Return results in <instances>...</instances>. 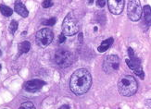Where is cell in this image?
I'll list each match as a JSON object with an SVG mask.
<instances>
[{"label": "cell", "mask_w": 151, "mask_h": 109, "mask_svg": "<svg viewBox=\"0 0 151 109\" xmlns=\"http://www.w3.org/2000/svg\"><path fill=\"white\" fill-rule=\"evenodd\" d=\"M19 51L21 54H25V53H28L29 50L31 48V43L30 42L28 41H24V42H22L21 43L19 44Z\"/></svg>", "instance_id": "cell-14"}, {"label": "cell", "mask_w": 151, "mask_h": 109, "mask_svg": "<svg viewBox=\"0 0 151 109\" xmlns=\"http://www.w3.org/2000/svg\"><path fill=\"white\" fill-rule=\"evenodd\" d=\"M54 59L57 65L61 68H66L73 65L74 56L73 53L66 49H58L55 53Z\"/></svg>", "instance_id": "cell-4"}, {"label": "cell", "mask_w": 151, "mask_h": 109, "mask_svg": "<svg viewBox=\"0 0 151 109\" xmlns=\"http://www.w3.org/2000/svg\"><path fill=\"white\" fill-rule=\"evenodd\" d=\"M0 69H1V64H0Z\"/></svg>", "instance_id": "cell-26"}, {"label": "cell", "mask_w": 151, "mask_h": 109, "mask_svg": "<svg viewBox=\"0 0 151 109\" xmlns=\"http://www.w3.org/2000/svg\"><path fill=\"white\" fill-rule=\"evenodd\" d=\"M120 68V60L116 55H109L104 58L103 61V69L105 72L109 74L117 71Z\"/></svg>", "instance_id": "cell-7"}, {"label": "cell", "mask_w": 151, "mask_h": 109, "mask_svg": "<svg viewBox=\"0 0 151 109\" xmlns=\"http://www.w3.org/2000/svg\"><path fill=\"white\" fill-rule=\"evenodd\" d=\"M83 41V33H79V41Z\"/></svg>", "instance_id": "cell-23"}, {"label": "cell", "mask_w": 151, "mask_h": 109, "mask_svg": "<svg viewBox=\"0 0 151 109\" xmlns=\"http://www.w3.org/2000/svg\"><path fill=\"white\" fill-rule=\"evenodd\" d=\"M96 3L99 8H104L105 4H106V1H105V0H97Z\"/></svg>", "instance_id": "cell-21"}, {"label": "cell", "mask_w": 151, "mask_h": 109, "mask_svg": "<svg viewBox=\"0 0 151 109\" xmlns=\"http://www.w3.org/2000/svg\"><path fill=\"white\" fill-rule=\"evenodd\" d=\"M126 63L128 67L132 69L137 76H139L142 80H144V77L145 76H144V71L141 66V60L139 57L134 56L133 57H131V58L126 59Z\"/></svg>", "instance_id": "cell-8"}, {"label": "cell", "mask_w": 151, "mask_h": 109, "mask_svg": "<svg viewBox=\"0 0 151 109\" xmlns=\"http://www.w3.org/2000/svg\"><path fill=\"white\" fill-rule=\"evenodd\" d=\"M0 12H1L2 15L5 17H10L13 14V10L4 4L0 5Z\"/></svg>", "instance_id": "cell-15"}, {"label": "cell", "mask_w": 151, "mask_h": 109, "mask_svg": "<svg viewBox=\"0 0 151 109\" xmlns=\"http://www.w3.org/2000/svg\"><path fill=\"white\" fill-rule=\"evenodd\" d=\"M138 89V83L133 76H124L118 82V91L125 97L135 94Z\"/></svg>", "instance_id": "cell-2"}, {"label": "cell", "mask_w": 151, "mask_h": 109, "mask_svg": "<svg viewBox=\"0 0 151 109\" xmlns=\"http://www.w3.org/2000/svg\"><path fill=\"white\" fill-rule=\"evenodd\" d=\"M5 109H6V108H5Z\"/></svg>", "instance_id": "cell-27"}, {"label": "cell", "mask_w": 151, "mask_h": 109, "mask_svg": "<svg viewBox=\"0 0 151 109\" xmlns=\"http://www.w3.org/2000/svg\"><path fill=\"white\" fill-rule=\"evenodd\" d=\"M109 9L112 14L119 15L121 14L124 9V1L123 0H108L107 1Z\"/></svg>", "instance_id": "cell-10"}, {"label": "cell", "mask_w": 151, "mask_h": 109, "mask_svg": "<svg viewBox=\"0 0 151 109\" xmlns=\"http://www.w3.org/2000/svg\"><path fill=\"white\" fill-rule=\"evenodd\" d=\"M142 14H144V17H145V21H146L147 26L149 27L150 26V21H151V10H150L149 6H145V7H144Z\"/></svg>", "instance_id": "cell-13"}, {"label": "cell", "mask_w": 151, "mask_h": 109, "mask_svg": "<svg viewBox=\"0 0 151 109\" xmlns=\"http://www.w3.org/2000/svg\"><path fill=\"white\" fill-rule=\"evenodd\" d=\"M19 109H35V106L34 105L32 102H25L21 105Z\"/></svg>", "instance_id": "cell-16"}, {"label": "cell", "mask_w": 151, "mask_h": 109, "mask_svg": "<svg viewBox=\"0 0 151 109\" xmlns=\"http://www.w3.org/2000/svg\"><path fill=\"white\" fill-rule=\"evenodd\" d=\"M2 55V52H1V50H0V56H1Z\"/></svg>", "instance_id": "cell-25"}, {"label": "cell", "mask_w": 151, "mask_h": 109, "mask_svg": "<svg viewBox=\"0 0 151 109\" xmlns=\"http://www.w3.org/2000/svg\"><path fill=\"white\" fill-rule=\"evenodd\" d=\"M113 42H114V39H113L112 37L108 38V39L104 40V41L101 43L100 46H98V48H97L98 52H99V53H104V52H106V51H107L111 46H112Z\"/></svg>", "instance_id": "cell-12"}, {"label": "cell", "mask_w": 151, "mask_h": 109, "mask_svg": "<svg viewBox=\"0 0 151 109\" xmlns=\"http://www.w3.org/2000/svg\"><path fill=\"white\" fill-rule=\"evenodd\" d=\"M58 109H70V106L68 105H61Z\"/></svg>", "instance_id": "cell-22"}, {"label": "cell", "mask_w": 151, "mask_h": 109, "mask_svg": "<svg viewBox=\"0 0 151 109\" xmlns=\"http://www.w3.org/2000/svg\"><path fill=\"white\" fill-rule=\"evenodd\" d=\"M14 9H15V11L17 12V13H18L19 16H22V17H23V18L28 17V15H29V11H28V9H26L25 6H24L22 3H21V2H16V3H15Z\"/></svg>", "instance_id": "cell-11"}, {"label": "cell", "mask_w": 151, "mask_h": 109, "mask_svg": "<svg viewBox=\"0 0 151 109\" xmlns=\"http://www.w3.org/2000/svg\"><path fill=\"white\" fill-rule=\"evenodd\" d=\"M52 6H53V2L49 1V0H45V1L43 2V7L45 9H48V8L52 7Z\"/></svg>", "instance_id": "cell-19"}, {"label": "cell", "mask_w": 151, "mask_h": 109, "mask_svg": "<svg viewBox=\"0 0 151 109\" xmlns=\"http://www.w3.org/2000/svg\"><path fill=\"white\" fill-rule=\"evenodd\" d=\"M45 85V81L38 79H34L25 82L24 90L28 93H36L39 90H41Z\"/></svg>", "instance_id": "cell-9"}, {"label": "cell", "mask_w": 151, "mask_h": 109, "mask_svg": "<svg viewBox=\"0 0 151 109\" xmlns=\"http://www.w3.org/2000/svg\"><path fill=\"white\" fill-rule=\"evenodd\" d=\"M65 41H66V36H65L63 33H60V35H58V43H62Z\"/></svg>", "instance_id": "cell-20"}, {"label": "cell", "mask_w": 151, "mask_h": 109, "mask_svg": "<svg viewBox=\"0 0 151 109\" xmlns=\"http://www.w3.org/2000/svg\"><path fill=\"white\" fill-rule=\"evenodd\" d=\"M92 85V77L85 68L77 69L71 75L70 80V88L74 94L83 95L86 93Z\"/></svg>", "instance_id": "cell-1"}, {"label": "cell", "mask_w": 151, "mask_h": 109, "mask_svg": "<svg viewBox=\"0 0 151 109\" xmlns=\"http://www.w3.org/2000/svg\"><path fill=\"white\" fill-rule=\"evenodd\" d=\"M143 9L140 2L137 0H131L127 6V15L132 21H138L142 16Z\"/></svg>", "instance_id": "cell-6"}, {"label": "cell", "mask_w": 151, "mask_h": 109, "mask_svg": "<svg viewBox=\"0 0 151 109\" xmlns=\"http://www.w3.org/2000/svg\"><path fill=\"white\" fill-rule=\"evenodd\" d=\"M17 29H18V22L15 21H12L10 25H9V31H10V33L14 34L15 31H17Z\"/></svg>", "instance_id": "cell-17"}, {"label": "cell", "mask_w": 151, "mask_h": 109, "mask_svg": "<svg viewBox=\"0 0 151 109\" xmlns=\"http://www.w3.org/2000/svg\"><path fill=\"white\" fill-rule=\"evenodd\" d=\"M54 38L53 31L49 28H44L38 31L35 34V41L36 43L40 47H47L52 43Z\"/></svg>", "instance_id": "cell-5"}, {"label": "cell", "mask_w": 151, "mask_h": 109, "mask_svg": "<svg viewBox=\"0 0 151 109\" xmlns=\"http://www.w3.org/2000/svg\"><path fill=\"white\" fill-rule=\"evenodd\" d=\"M26 33H26V31H24V33H22V34H23V35H25Z\"/></svg>", "instance_id": "cell-24"}, {"label": "cell", "mask_w": 151, "mask_h": 109, "mask_svg": "<svg viewBox=\"0 0 151 109\" xmlns=\"http://www.w3.org/2000/svg\"><path fill=\"white\" fill-rule=\"evenodd\" d=\"M56 21H57L56 18H51V19H49V20H47V21H43L42 24L43 25H47V26H53V25L56 23Z\"/></svg>", "instance_id": "cell-18"}, {"label": "cell", "mask_w": 151, "mask_h": 109, "mask_svg": "<svg viewBox=\"0 0 151 109\" xmlns=\"http://www.w3.org/2000/svg\"><path fill=\"white\" fill-rule=\"evenodd\" d=\"M79 31V22L73 12L65 17L62 22V33L67 36H73Z\"/></svg>", "instance_id": "cell-3"}]
</instances>
